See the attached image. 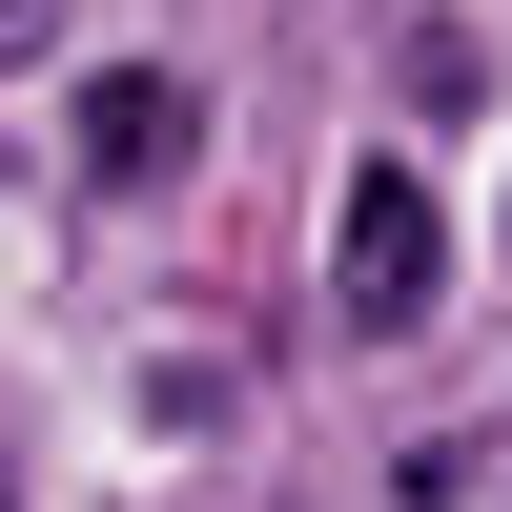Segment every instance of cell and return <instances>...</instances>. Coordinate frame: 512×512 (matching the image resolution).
<instances>
[{
  "mask_svg": "<svg viewBox=\"0 0 512 512\" xmlns=\"http://www.w3.org/2000/svg\"><path fill=\"white\" fill-rule=\"evenodd\" d=\"M431 267H451L431 185H410V164H349V205H328V308L349 328H431Z\"/></svg>",
  "mask_w": 512,
  "mask_h": 512,
  "instance_id": "obj_1",
  "label": "cell"
},
{
  "mask_svg": "<svg viewBox=\"0 0 512 512\" xmlns=\"http://www.w3.org/2000/svg\"><path fill=\"white\" fill-rule=\"evenodd\" d=\"M82 164H103V185H164V164H185V82L103 62V82H82Z\"/></svg>",
  "mask_w": 512,
  "mask_h": 512,
  "instance_id": "obj_2",
  "label": "cell"
},
{
  "mask_svg": "<svg viewBox=\"0 0 512 512\" xmlns=\"http://www.w3.org/2000/svg\"><path fill=\"white\" fill-rule=\"evenodd\" d=\"M0 41H41V0H0Z\"/></svg>",
  "mask_w": 512,
  "mask_h": 512,
  "instance_id": "obj_3",
  "label": "cell"
},
{
  "mask_svg": "<svg viewBox=\"0 0 512 512\" xmlns=\"http://www.w3.org/2000/svg\"><path fill=\"white\" fill-rule=\"evenodd\" d=\"M0 512H21V492H0Z\"/></svg>",
  "mask_w": 512,
  "mask_h": 512,
  "instance_id": "obj_4",
  "label": "cell"
}]
</instances>
